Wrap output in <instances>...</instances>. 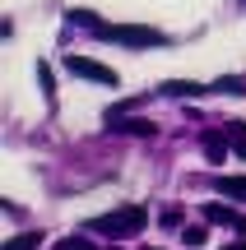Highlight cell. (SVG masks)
<instances>
[{"label":"cell","instance_id":"obj_9","mask_svg":"<svg viewBox=\"0 0 246 250\" xmlns=\"http://www.w3.org/2000/svg\"><path fill=\"white\" fill-rule=\"evenodd\" d=\"M42 246V232H19V236H9L0 250H37Z\"/></svg>","mask_w":246,"mask_h":250},{"label":"cell","instance_id":"obj_5","mask_svg":"<svg viewBox=\"0 0 246 250\" xmlns=\"http://www.w3.org/2000/svg\"><path fill=\"white\" fill-rule=\"evenodd\" d=\"M163 93H167V98H200V93H209V88H200L195 79H167Z\"/></svg>","mask_w":246,"mask_h":250},{"label":"cell","instance_id":"obj_12","mask_svg":"<svg viewBox=\"0 0 246 250\" xmlns=\"http://www.w3.org/2000/svg\"><path fill=\"white\" fill-rule=\"evenodd\" d=\"M51 250H93V241L89 236H65V241H56Z\"/></svg>","mask_w":246,"mask_h":250},{"label":"cell","instance_id":"obj_14","mask_svg":"<svg viewBox=\"0 0 246 250\" xmlns=\"http://www.w3.org/2000/svg\"><path fill=\"white\" fill-rule=\"evenodd\" d=\"M223 250H246V241H237V246H223Z\"/></svg>","mask_w":246,"mask_h":250},{"label":"cell","instance_id":"obj_4","mask_svg":"<svg viewBox=\"0 0 246 250\" xmlns=\"http://www.w3.org/2000/svg\"><path fill=\"white\" fill-rule=\"evenodd\" d=\"M204 218H209V223H219V227H237V232L246 236V218L232 213L228 204H204Z\"/></svg>","mask_w":246,"mask_h":250},{"label":"cell","instance_id":"obj_13","mask_svg":"<svg viewBox=\"0 0 246 250\" xmlns=\"http://www.w3.org/2000/svg\"><path fill=\"white\" fill-rule=\"evenodd\" d=\"M37 79H42V93H46V102L56 98V88H51V65L46 61H37Z\"/></svg>","mask_w":246,"mask_h":250},{"label":"cell","instance_id":"obj_8","mask_svg":"<svg viewBox=\"0 0 246 250\" xmlns=\"http://www.w3.org/2000/svg\"><path fill=\"white\" fill-rule=\"evenodd\" d=\"M219 195L223 199H246V176H219Z\"/></svg>","mask_w":246,"mask_h":250},{"label":"cell","instance_id":"obj_7","mask_svg":"<svg viewBox=\"0 0 246 250\" xmlns=\"http://www.w3.org/2000/svg\"><path fill=\"white\" fill-rule=\"evenodd\" d=\"M112 130H126V134H154V125L139 121V116H112Z\"/></svg>","mask_w":246,"mask_h":250},{"label":"cell","instance_id":"obj_10","mask_svg":"<svg viewBox=\"0 0 246 250\" xmlns=\"http://www.w3.org/2000/svg\"><path fill=\"white\" fill-rule=\"evenodd\" d=\"M181 241L191 246V250H200L204 241H209V227H186V232H181Z\"/></svg>","mask_w":246,"mask_h":250},{"label":"cell","instance_id":"obj_2","mask_svg":"<svg viewBox=\"0 0 246 250\" xmlns=\"http://www.w3.org/2000/svg\"><path fill=\"white\" fill-rule=\"evenodd\" d=\"M102 42H116V46H167V37L158 28H139V23H98Z\"/></svg>","mask_w":246,"mask_h":250},{"label":"cell","instance_id":"obj_6","mask_svg":"<svg viewBox=\"0 0 246 250\" xmlns=\"http://www.w3.org/2000/svg\"><path fill=\"white\" fill-rule=\"evenodd\" d=\"M204 153H209V162H223V158L232 153V144L223 139L219 130H209V134H204Z\"/></svg>","mask_w":246,"mask_h":250},{"label":"cell","instance_id":"obj_11","mask_svg":"<svg viewBox=\"0 0 246 250\" xmlns=\"http://www.w3.org/2000/svg\"><path fill=\"white\" fill-rule=\"evenodd\" d=\"M209 93H246V88H242L237 74H228V79H214V88H209Z\"/></svg>","mask_w":246,"mask_h":250},{"label":"cell","instance_id":"obj_15","mask_svg":"<svg viewBox=\"0 0 246 250\" xmlns=\"http://www.w3.org/2000/svg\"><path fill=\"white\" fill-rule=\"evenodd\" d=\"M112 250H116V246H112Z\"/></svg>","mask_w":246,"mask_h":250},{"label":"cell","instance_id":"obj_3","mask_svg":"<svg viewBox=\"0 0 246 250\" xmlns=\"http://www.w3.org/2000/svg\"><path fill=\"white\" fill-rule=\"evenodd\" d=\"M65 70H70V74H79V79H89V83H102V88H116V83H121V74L116 70H112V65H98V61H93V56H65Z\"/></svg>","mask_w":246,"mask_h":250},{"label":"cell","instance_id":"obj_1","mask_svg":"<svg viewBox=\"0 0 246 250\" xmlns=\"http://www.w3.org/2000/svg\"><path fill=\"white\" fill-rule=\"evenodd\" d=\"M149 223V208L139 204H126V208H112L102 218H89V232H102V236H139Z\"/></svg>","mask_w":246,"mask_h":250}]
</instances>
